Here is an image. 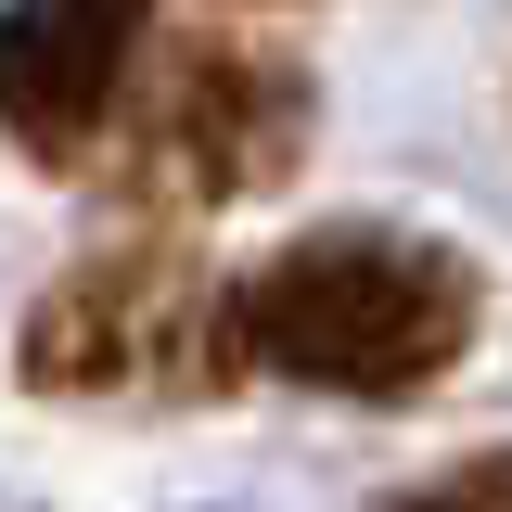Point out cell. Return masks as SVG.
I'll return each mask as SVG.
<instances>
[{"mask_svg":"<svg viewBox=\"0 0 512 512\" xmlns=\"http://www.w3.org/2000/svg\"><path fill=\"white\" fill-rule=\"evenodd\" d=\"M244 372L320 384V397H423L474 346V256L436 231H295L256 282H231Z\"/></svg>","mask_w":512,"mask_h":512,"instance_id":"cell-1","label":"cell"},{"mask_svg":"<svg viewBox=\"0 0 512 512\" xmlns=\"http://www.w3.org/2000/svg\"><path fill=\"white\" fill-rule=\"evenodd\" d=\"M13 372L39 397H218L244 372V346H231V295L167 231H141L116 256H77L26 308Z\"/></svg>","mask_w":512,"mask_h":512,"instance_id":"cell-2","label":"cell"},{"mask_svg":"<svg viewBox=\"0 0 512 512\" xmlns=\"http://www.w3.org/2000/svg\"><path fill=\"white\" fill-rule=\"evenodd\" d=\"M308 64L256 39H180L128 90V192L141 205H244L282 192L308 154Z\"/></svg>","mask_w":512,"mask_h":512,"instance_id":"cell-3","label":"cell"},{"mask_svg":"<svg viewBox=\"0 0 512 512\" xmlns=\"http://www.w3.org/2000/svg\"><path fill=\"white\" fill-rule=\"evenodd\" d=\"M154 0H13L0 13V128L39 167H90L116 141Z\"/></svg>","mask_w":512,"mask_h":512,"instance_id":"cell-4","label":"cell"},{"mask_svg":"<svg viewBox=\"0 0 512 512\" xmlns=\"http://www.w3.org/2000/svg\"><path fill=\"white\" fill-rule=\"evenodd\" d=\"M397 512H500V461L474 448V461H461L448 487H410V500H397Z\"/></svg>","mask_w":512,"mask_h":512,"instance_id":"cell-5","label":"cell"}]
</instances>
